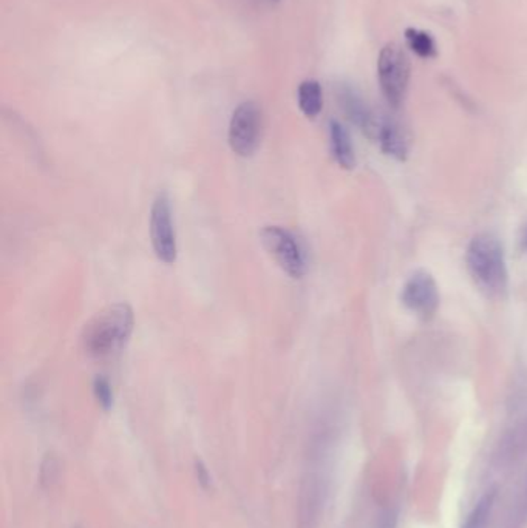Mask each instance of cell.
Masks as SVG:
<instances>
[{"instance_id":"obj_1","label":"cell","mask_w":527,"mask_h":528,"mask_svg":"<svg viewBox=\"0 0 527 528\" xmlns=\"http://www.w3.org/2000/svg\"><path fill=\"white\" fill-rule=\"evenodd\" d=\"M133 311L126 303H115L103 309L88 321L83 332V347L90 357L112 356L126 347L132 336Z\"/></svg>"},{"instance_id":"obj_2","label":"cell","mask_w":527,"mask_h":528,"mask_svg":"<svg viewBox=\"0 0 527 528\" xmlns=\"http://www.w3.org/2000/svg\"><path fill=\"white\" fill-rule=\"evenodd\" d=\"M467 266L481 291L490 297H501L505 294L507 268L503 246L496 238L489 233L473 238L467 249Z\"/></svg>"},{"instance_id":"obj_3","label":"cell","mask_w":527,"mask_h":528,"mask_svg":"<svg viewBox=\"0 0 527 528\" xmlns=\"http://www.w3.org/2000/svg\"><path fill=\"white\" fill-rule=\"evenodd\" d=\"M260 242L288 276L302 278L307 274V252L292 232L281 226H266L260 232Z\"/></svg>"},{"instance_id":"obj_4","label":"cell","mask_w":527,"mask_h":528,"mask_svg":"<svg viewBox=\"0 0 527 528\" xmlns=\"http://www.w3.org/2000/svg\"><path fill=\"white\" fill-rule=\"evenodd\" d=\"M380 88L389 104L399 107L410 81V61L397 44L385 45L378 59Z\"/></svg>"},{"instance_id":"obj_5","label":"cell","mask_w":527,"mask_h":528,"mask_svg":"<svg viewBox=\"0 0 527 528\" xmlns=\"http://www.w3.org/2000/svg\"><path fill=\"white\" fill-rule=\"evenodd\" d=\"M260 133H262V111L255 102H243L237 107L232 113L229 122V145L232 152L247 158L254 154L260 143Z\"/></svg>"},{"instance_id":"obj_6","label":"cell","mask_w":527,"mask_h":528,"mask_svg":"<svg viewBox=\"0 0 527 528\" xmlns=\"http://www.w3.org/2000/svg\"><path fill=\"white\" fill-rule=\"evenodd\" d=\"M150 238L155 255L165 264L175 263L176 235L172 220L171 201L165 193L155 198L150 210Z\"/></svg>"},{"instance_id":"obj_7","label":"cell","mask_w":527,"mask_h":528,"mask_svg":"<svg viewBox=\"0 0 527 528\" xmlns=\"http://www.w3.org/2000/svg\"><path fill=\"white\" fill-rule=\"evenodd\" d=\"M402 303L415 314L429 320L440 306V294L433 277L429 272H416L402 289Z\"/></svg>"},{"instance_id":"obj_8","label":"cell","mask_w":527,"mask_h":528,"mask_svg":"<svg viewBox=\"0 0 527 528\" xmlns=\"http://www.w3.org/2000/svg\"><path fill=\"white\" fill-rule=\"evenodd\" d=\"M341 102L344 109H345L346 115L354 124L361 127L363 132L370 135V136H373V135L378 136L380 122L374 119L373 113L370 111L367 104L361 100V96L354 93V90L344 88L341 93Z\"/></svg>"},{"instance_id":"obj_9","label":"cell","mask_w":527,"mask_h":528,"mask_svg":"<svg viewBox=\"0 0 527 528\" xmlns=\"http://www.w3.org/2000/svg\"><path fill=\"white\" fill-rule=\"evenodd\" d=\"M330 141L331 152L337 164L341 165L342 169L352 171L356 165V156H354V149H353L352 138L350 133L345 127L342 126L341 122H330Z\"/></svg>"},{"instance_id":"obj_10","label":"cell","mask_w":527,"mask_h":528,"mask_svg":"<svg viewBox=\"0 0 527 528\" xmlns=\"http://www.w3.org/2000/svg\"><path fill=\"white\" fill-rule=\"evenodd\" d=\"M380 147L385 154H390L395 160L404 161L408 154V145L404 133L399 130V127L391 121H385L380 124V132H378Z\"/></svg>"},{"instance_id":"obj_11","label":"cell","mask_w":527,"mask_h":528,"mask_svg":"<svg viewBox=\"0 0 527 528\" xmlns=\"http://www.w3.org/2000/svg\"><path fill=\"white\" fill-rule=\"evenodd\" d=\"M297 101H299V107H300L303 115L308 118H316L324 107V96H322L320 84L313 79L303 81L297 90Z\"/></svg>"},{"instance_id":"obj_12","label":"cell","mask_w":527,"mask_h":528,"mask_svg":"<svg viewBox=\"0 0 527 528\" xmlns=\"http://www.w3.org/2000/svg\"><path fill=\"white\" fill-rule=\"evenodd\" d=\"M406 44L416 53L419 57L424 59H430L434 57L438 50H436V42L432 38V34L423 30H416V28H406Z\"/></svg>"},{"instance_id":"obj_13","label":"cell","mask_w":527,"mask_h":528,"mask_svg":"<svg viewBox=\"0 0 527 528\" xmlns=\"http://www.w3.org/2000/svg\"><path fill=\"white\" fill-rule=\"evenodd\" d=\"M495 497H496L495 491L484 493L483 497L477 502V506H473L462 528H487L490 515L494 512Z\"/></svg>"},{"instance_id":"obj_14","label":"cell","mask_w":527,"mask_h":528,"mask_svg":"<svg viewBox=\"0 0 527 528\" xmlns=\"http://www.w3.org/2000/svg\"><path fill=\"white\" fill-rule=\"evenodd\" d=\"M94 396L99 407L105 411H109L113 407V390H112L111 382L103 375H98L94 380Z\"/></svg>"},{"instance_id":"obj_15","label":"cell","mask_w":527,"mask_h":528,"mask_svg":"<svg viewBox=\"0 0 527 528\" xmlns=\"http://www.w3.org/2000/svg\"><path fill=\"white\" fill-rule=\"evenodd\" d=\"M195 474H197L198 484L201 485V488H204V490L210 488L212 478H210L208 467L201 461L195 462Z\"/></svg>"},{"instance_id":"obj_16","label":"cell","mask_w":527,"mask_h":528,"mask_svg":"<svg viewBox=\"0 0 527 528\" xmlns=\"http://www.w3.org/2000/svg\"><path fill=\"white\" fill-rule=\"evenodd\" d=\"M376 528H396V515L391 510L382 513Z\"/></svg>"},{"instance_id":"obj_17","label":"cell","mask_w":527,"mask_h":528,"mask_svg":"<svg viewBox=\"0 0 527 528\" xmlns=\"http://www.w3.org/2000/svg\"><path fill=\"white\" fill-rule=\"evenodd\" d=\"M524 244H526V248H527V232H526V238H524Z\"/></svg>"}]
</instances>
